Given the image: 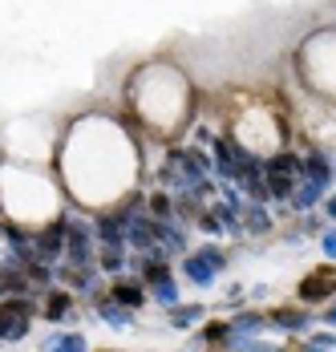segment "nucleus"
Returning a JSON list of instances; mask_svg holds the SVG:
<instances>
[{
	"instance_id": "obj_1",
	"label": "nucleus",
	"mask_w": 336,
	"mask_h": 352,
	"mask_svg": "<svg viewBox=\"0 0 336 352\" xmlns=\"http://www.w3.org/2000/svg\"><path fill=\"white\" fill-rule=\"evenodd\" d=\"M29 320H33L29 300H0V340H25Z\"/></svg>"
},
{
	"instance_id": "obj_2",
	"label": "nucleus",
	"mask_w": 336,
	"mask_h": 352,
	"mask_svg": "<svg viewBox=\"0 0 336 352\" xmlns=\"http://www.w3.org/2000/svg\"><path fill=\"white\" fill-rule=\"evenodd\" d=\"M333 292H336V276H328V272H312V276L300 280V300L304 304H320V300H328Z\"/></svg>"
},
{
	"instance_id": "obj_3",
	"label": "nucleus",
	"mask_w": 336,
	"mask_h": 352,
	"mask_svg": "<svg viewBox=\"0 0 336 352\" xmlns=\"http://www.w3.org/2000/svg\"><path fill=\"white\" fill-rule=\"evenodd\" d=\"M94 235H98L101 243H126V214H122V211L98 214V223H94Z\"/></svg>"
},
{
	"instance_id": "obj_4",
	"label": "nucleus",
	"mask_w": 336,
	"mask_h": 352,
	"mask_svg": "<svg viewBox=\"0 0 336 352\" xmlns=\"http://www.w3.org/2000/svg\"><path fill=\"white\" fill-rule=\"evenodd\" d=\"M109 292H114L109 300L122 304V308H142V300H146V283L142 280H118Z\"/></svg>"
},
{
	"instance_id": "obj_5",
	"label": "nucleus",
	"mask_w": 336,
	"mask_h": 352,
	"mask_svg": "<svg viewBox=\"0 0 336 352\" xmlns=\"http://www.w3.org/2000/svg\"><path fill=\"white\" fill-rule=\"evenodd\" d=\"M126 243L142 247V251H154V223L150 219H126Z\"/></svg>"
},
{
	"instance_id": "obj_6",
	"label": "nucleus",
	"mask_w": 336,
	"mask_h": 352,
	"mask_svg": "<svg viewBox=\"0 0 336 352\" xmlns=\"http://www.w3.org/2000/svg\"><path fill=\"white\" fill-rule=\"evenodd\" d=\"M304 178H308V182H316V186H320V190H328V186H333V166H328V162H324V154H312V158H308V162H304Z\"/></svg>"
},
{
	"instance_id": "obj_7",
	"label": "nucleus",
	"mask_w": 336,
	"mask_h": 352,
	"mask_svg": "<svg viewBox=\"0 0 336 352\" xmlns=\"http://www.w3.org/2000/svg\"><path fill=\"white\" fill-rule=\"evenodd\" d=\"M94 304H98V300H94ZM98 316L109 320L114 328H130V324H134V308H122V304H114V300H101Z\"/></svg>"
},
{
	"instance_id": "obj_8",
	"label": "nucleus",
	"mask_w": 336,
	"mask_h": 352,
	"mask_svg": "<svg viewBox=\"0 0 336 352\" xmlns=\"http://www.w3.org/2000/svg\"><path fill=\"white\" fill-rule=\"evenodd\" d=\"M264 175H292V178H304V158H296V154H275L268 166H264Z\"/></svg>"
},
{
	"instance_id": "obj_9",
	"label": "nucleus",
	"mask_w": 336,
	"mask_h": 352,
	"mask_svg": "<svg viewBox=\"0 0 336 352\" xmlns=\"http://www.w3.org/2000/svg\"><path fill=\"white\" fill-rule=\"evenodd\" d=\"M182 272H187V280H195V283H215V276H219V272H215V267H211V263L199 255V251L182 263Z\"/></svg>"
},
{
	"instance_id": "obj_10",
	"label": "nucleus",
	"mask_w": 336,
	"mask_h": 352,
	"mask_svg": "<svg viewBox=\"0 0 336 352\" xmlns=\"http://www.w3.org/2000/svg\"><path fill=\"white\" fill-rule=\"evenodd\" d=\"M320 195H324V190H320L316 182H308V178H304V186L292 190V199H288V203H292V211H308V207H316V203H320Z\"/></svg>"
},
{
	"instance_id": "obj_11",
	"label": "nucleus",
	"mask_w": 336,
	"mask_h": 352,
	"mask_svg": "<svg viewBox=\"0 0 336 352\" xmlns=\"http://www.w3.org/2000/svg\"><path fill=\"white\" fill-rule=\"evenodd\" d=\"M271 324L275 328H288V332H304L308 328V316H304L300 308H275L271 312Z\"/></svg>"
},
{
	"instance_id": "obj_12",
	"label": "nucleus",
	"mask_w": 336,
	"mask_h": 352,
	"mask_svg": "<svg viewBox=\"0 0 336 352\" xmlns=\"http://www.w3.org/2000/svg\"><path fill=\"white\" fill-rule=\"evenodd\" d=\"M195 320H202V304H174L170 308V324L174 328H191Z\"/></svg>"
},
{
	"instance_id": "obj_13",
	"label": "nucleus",
	"mask_w": 336,
	"mask_h": 352,
	"mask_svg": "<svg viewBox=\"0 0 336 352\" xmlns=\"http://www.w3.org/2000/svg\"><path fill=\"white\" fill-rule=\"evenodd\" d=\"M227 328H231L235 336H251V332H264V328H268V320L255 316V312H243V316H235Z\"/></svg>"
},
{
	"instance_id": "obj_14",
	"label": "nucleus",
	"mask_w": 336,
	"mask_h": 352,
	"mask_svg": "<svg viewBox=\"0 0 336 352\" xmlns=\"http://www.w3.org/2000/svg\"><path fill=\"white\" fill-rule=\"evenodd\" d=\"M45 352H90V349H85V336L69 332V336H53V340H45Z\"/></svg>"
},
{
	"instance_id": "obj_15",
	"label": "nucleus",
	"mask_w": 336,
	"mask_h": 352,
	"mask_svg": "<svg viewBox=\"0 0 336 352\" xmlns=\"http://www.w3.org/2000/svg\"><path fill=\"white\" fill-rule=\"evenodd\" d=\"M243 227H247L251 235H268L271 231V214L260 211V207H247V211H243Z\"/></svg>"
},
{
	"instance_id": "obj_16",
	"label": "nucleus",
	"mask_w": 336,
	"mask_h": 352,
	"mask_svg": "<svg viewBox=\"0 0 336 352\" xmlns=\"http://www.w3.org/2000/svg\"><path fill=\"white\" fill-rule=\"evenodd\" d=\"M45 316H49V320L73 316V300H69V292H53V296H49V304H45Z\"/></svg>"
},
{
	"instance_id": "obj_17",
	"label": "nucleus",
	"mask_w": 336,
	"mask_h": 352,
	"mask_svg": "<svg viewBox=\"0 0 336 352\" xmlns=\"http://www.w3.org/2000/svg\"><path fill=\"white\" fill-rule=\"evenodd\" d=\"M122 267H126L122 243H101V272H122Z\"/></svg>"
},
{
	"instance_id": "obj_18",
	"label": "nucleus",
	"mask_w": 336,
	"mask_h": 352,
	"mask_svg": "<svg viewBox=\"0 0 336 352\" xmlns=\"http://www.w3.org/2000/svg\"><path fill=\"white\" fill-rule=\"evenodd\" d=\"M292 190H296V178L292 175H268V195L271 199H292Z\"/></svg>"
},
{
	"instance_id": "obj_19",
	"label": "nucleus",
	"mask_w": 336,
	"mask_h": 352,
	"mask_svg": "<svg viewBox=\"0 0 336 352\" xmlns=\"http://www.w3.org/2000/svg\"><path fill=\"white\" fill-rule=\"evenodd\" d=\"M150 292H154V300H158V304H167V308H174V304H178V287H174V280H158V283H150Z\"/></svg>"
},
{
	"instance_id": "obj_20",
	"label": "nucleus",
	"mask_w": 336,
	"mask_h": 352,
	"mask_svg": "<svg viewBox=\"0 0 336 352\" xmlns=\"http://www.w3.org/2000/svg\"><path fill=\"white\" fill-rule=\"evenodd\" d=\"M199 255L207 259V263H211V267H215V272H223V267H227V255H223L219 247H202Z\"/></svg>"
},
{
	"instance_id": "obj_21",
	"label": "nucleus",
	"mask_w": 336,
	"mask_h": 352,
	"mask_svg": "<svg viewBox=\"0 0 336 352\" xmlns=\"http://www.w3.org/2000/svg\"><path fill=\"white\" fill-rule=\"evenodd\" d=\"M227 332H231L227 324H207V332H202V340H211V344H223V340H227Z\"/></svg>"
},
{
	"instance_id": "obj_22",
	"label": "nucleus",
	"mask_w": 336,
	"mask_h": 352,
	"mask_svg": "<svg viewBox=\"0 0 336 352\" xmlns=\"http://www.w3.org/2000/svg\"><path fill=\"white\" fill-rule=\"evenodd\" d=\"M308 349H312V352L336 349V336H333V332H320V336H312V340H308Z\"/></svg>"
},
{
	"instance_id": "obj_23",
	"label": "nucleus",
	"mask_w": 336,
	"mask_h": 352,
	"mask_svg": "<svg viewBox=\"0 0 336 352\" xmlns=\"http://www.w3.org/2000/svg\"><path fill=\"white\" fill-rule=\"evenodd\" d=\"M150 211L158 214V219H170V199L167 195H154V199H150Z\"/></svg>"
},
{
	"instance_id": "obj_24",
	"label": "nucleus",
	"mask_w": 336,
	"mask_h": 352,
	"mask_svg": "<svg viewBox=\"0 0 336 352\" xmlns=\"http://www.w3.org/2000/svg\"><path fill=\"white\" fill-rule=\"evenodd\" d=\"M199 231H207V235H219L223 227H219V219H215V214H202V219H199Z\"/></svg>"
},
{
	"instance_id": "obj_25",
	"label": "nucleus",
	"mask_w": 336,
	"mask_h": 352,
	"mask_svg": "<svg viewBox=\"0 0 336 352\" xmlns=\"http://www.w3.org/2000/svg\"><path fill=\"white\" fill-rule=\"evenodd\" d=\"M320 243H324V255L336 259V231H324V239H320Z\"/></svg>"
},
{
	"instance_id": "obj_26",
	"label": "nucleus",
	"mask_w": 336,
	"mask_h": 352,
	"mask_svg": "<svg viewBox=\"0 0 336 352\" xmlns=\"http://www.w3.org/2000/svg\"><path fill=\"white\" fill-rule=\"evenodd\" d=\"M324 214H328V219H336V199H328V203H324Z\"/></svg>"
},
{
	"instance_id": "obj_27",
	"label": "nucleus",
	"mask_w": 336,
	"mask_h": 352,
	"mask_svg": "<svg viewBox=\"0 0 336 352\" xmlns=\"http://www.w3.org/2000/svg\"><path fill=\"white\" fill-rule=\"evenodd\" d=\"M324 324H336V304L328 308V312H324Z\"/></svg>"
},
{
	"instance_id": "obj_28",
	"label": "nucleus",
	"mask_w": 336,
	"mask_h": 352,
	"mask_svg": "<svg viewBox=\"0 0 336 352\" xmlns=\"http://www.w3.org/2000/svg\"><path fill=\"white\" fill-rule=\"evenodd\" d=\"M0 231H4V227H0Z\"/></svg>"
}]
</instances>
